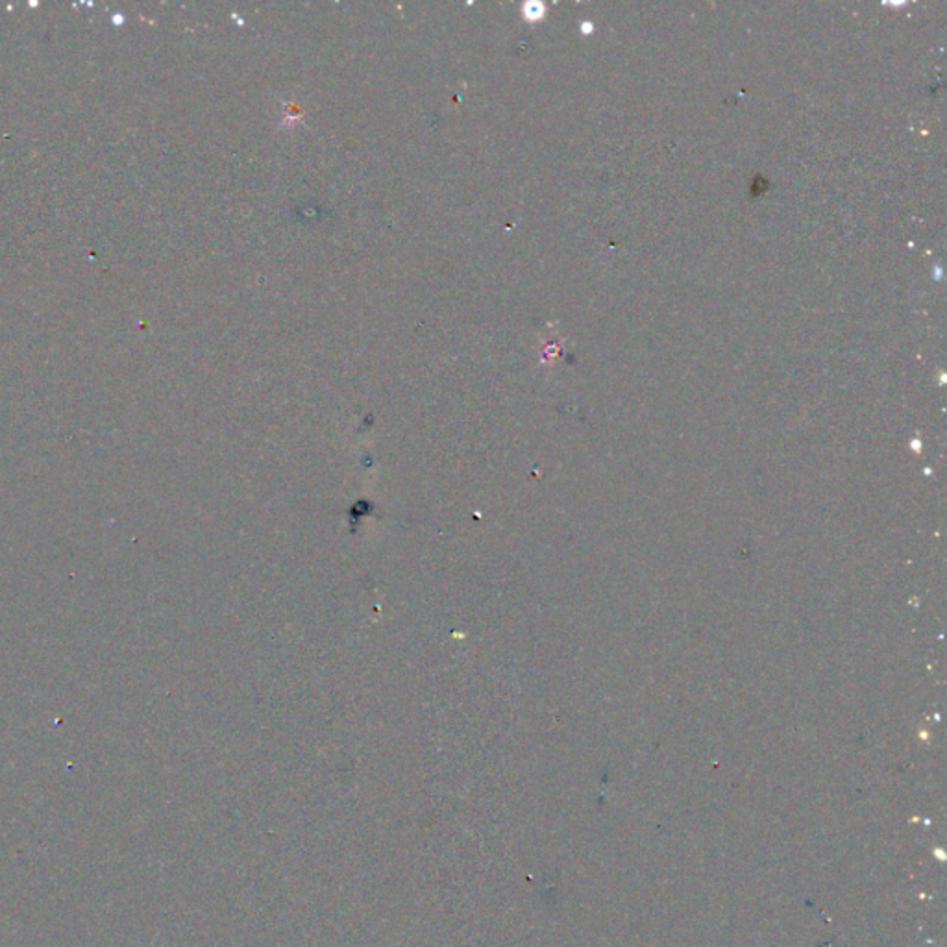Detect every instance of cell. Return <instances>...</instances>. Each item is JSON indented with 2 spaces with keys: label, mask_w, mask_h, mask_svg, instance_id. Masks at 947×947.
I'll use <instances>...</instances> for the list:
<instances>
[{
  "label": "cell",
  "mask_w": 947,
  "mask_h": 947,
  "mask_svg": "<svg viewBox=\"0 0 947 947\" xmlns=\"http://www.w3.org/2000/svg\"><path fill=\"white\" fill-rule=\"evenodd\" d=\"M543 4H528V7L523 8V13H526L528 20H539V17H543Z\"/></svg>",
  "instance_id": "1"
}]
</instances>
